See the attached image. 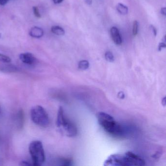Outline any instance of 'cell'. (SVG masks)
<instances>
[{
	"label": "cell",
	"mask_w": 166,
	"mask_h": 166,
	"mask_svg": "<svg viewBox=\"0 0 166 166\" xmlns=\"http://www.w3.org/2000/svg\"><path fill=\"white\" fill-rule=\"evenodd\" d=\"M116 9L119 13L122 15H126L128 12V8L127 6L121 3H118Z\"/></svg>",
	"instance_id": "12"
},
{
	"label": "cell",
	"mask_w": 166,
	"mask_h": 166,
	"mask_svg": "<svg viewBox=\"0 0 166 166\" xmlns=\"http://www.w3.org/2000/svg\"><path fill=\"white\" fill-rule=\"evenodd\" d=\"M33 12H34L35 16L36 17L39 18L41 17V15H40V12H39L38 8L37 6H33Z\"/></svg>",
	"instance_id": "18"
},
{
	"label": "cell",
	"mask_w": 166,
	"mask_h": 166,
	"mask_svg": "<svg viewBox=\"0 0 166 166\" xmlns=\"http://www.w3.org/2000/svg\"><path fill=\"white\" fill-rule=\"evenodd\" d=\"M111 35L113 41L116 45H120L121 44L122 42V38L120 36L119 31L116 27H112L111 29Z\"/></svg>",
	"instance_id": "7"
},
{
	"label": "cell",
	"mask_w": 166,
	"mask_h": 166,
	"mask_svg": "<svg viewBox=\"0 0 166 166\" xmlns=\"http://www.w3.org/2000/svg\"><path fill=\"white\" fill-rule=\"evenodd\" d=\"M1 37V34H0V38Z\"/></svg>",
	"instance_id": "28"
},
{
	"label": "cell",
	"mask_w": 166,
	"mask_h": 166,
	"mask_svg": "<svg viewBox=\"0 0 166 166\" xmlns=\"http://www.w3.org/2000/svg\"><path fill=\"white\" fill-rule=\"evenodd\" d=\"M29 34L32 37L40 38L43 36L44 31L42 28L38 27H34L31 28Z\"/></svg>",
	"instance_id": "8"
},
{
	"label": "cell",
	"mask_w": 166,
	"mask_h": 166,
	"mask_svg": "<svg viewBox=\"0 0 166 166\" xmlns=\"http://www.w3.org/2000/svg\"><path fill=\"white\" fill-rule=\"evenodd\" d=\"M17 121L18 122V127L22 128L24 125V114L22 110H20L17 114Z\"/></svg>",
	"instance_id": "10"
},
{
	"label": "cell",
	"mask_w": 166,
	"mask_h": 166,
	"mask_svg": "<svg viewBox=\"0 0 166 166\" xmlns=\"http://www.w3.org/2000/svg\"><path fill=\"white\" fill-rule=\"evenodd\" d=\"M161 13L164 16H166V8H162L161 9Z\"/></svg>",
	"instance_id": "23"
},
{
	"label": "cell",
	"mask_w": 166,
	"mask_h": 166,
	"mask_svg": "<svg viewBox=\"0 0 166 166\" xmlns=\"http://www.w3.org/2000/svg\"><path fill=\"white\" fill-rule=\"evenodd\" d=\"M78 67L80 70H87L89 67V62L86 60L81 61L79 63Z\"/></svg>",
	"instance_id": "13"
},
{
	"label": "cell",
	"mask_w": 166,
	"mask_h": 166,
	"mask_svg": "<svg viewBox=\"0 0 166 166\" xmlns=\"http://www.w3.org/2000/svg\"><path fill=\"white\" fill-rule=\"evenodd\" d=\"M0 61L6 63H8L11 61V59L9 56L0 53Z\"/></svg>",
	"instance_id": "15"
},
{
	"label": "cell",
	"mask_w": 166,
	"mask_h": 166,
	"mask_svg": "<svg viewBox=\"0 0 166 166\" xmlns=\"http://www.w3.org/2000/svg\"><path fill=\"white\" fill-rule=\"evenodd\" d=\"M98 121L104 130L116 137H124L125 131L119 124L116 122L113 116L108 114L100 112L98 114Z\"/></svg>",
	"instance_id": "2"
},
{
	"label": "cell",
	"mask_w": 166,
	"mask_h": 166,
	"mask_svg": "<svg viewBox=\"0 0 166 166\" xmlns=\"http://www.w3.org/2000/svg\"><path fill=\"white\" fill-rule=\"evenodd\" d=\"M150 28L151 29V30L153 31V34L154 35V36H156L157 35V30L155 28V27H153V25H150Z\"/></svg>",
	"instance_id": "21"
},
{
	"label": "cell",
	"mask_w": 166,
	"mask_h": 166,
	"mask_svg": "<svg viewBox=\"0 0 166 166\" xmlns=\"http://www.w3.org/2000/svg\"><path fill=\"white\" fill-rule=\"evenodd\" d=\"M51 30L53 33L59 36H62L65 34V31L63 29L59 26H53Z\"/></svg>",
	"instance_id": "11"
},
{
	"label": "cell",
	"mask_w": 166,
	"mask_h": 166,
	"mask_svg": "<svg viewBox=\"0 0 166 166\" xmlns=\"http://www.w3.org/2000/svg\"><path fill=\"white\" fill-rule=\"evenodd\" d=\"M105 58L106 60L109 62H112L114 61V56L113 54L110 51H107L105 54Z\"/></svg>",
	"instance_id": "14"
},
{
	"label": "cell",
	"mask_w": 166,
	"mask_h": 166,
	"mask_svg": "<svg viewBox=\"0 0 166 166\" xmlns=\"http://www.w3.org/2000/svg\"><path fill=\"white\" fill-rule=\"evenodd\" d=\"M138 22L137 21H135L133 24V33L134 36H136L138 33Z\"/></svg>",
	"instance_id": "17"
},
{
	"label": "cell",
	"mask_w": 166,
	"mask_h": 166,
	"mask_svg": "<svg viewBox=\"0 0 166 166\" xmlns=\"http://www.w3.org/2000/svg\"><path fill=\"white\" fill-rule=\"evenodd\" d=\"M29 151L33 166H40L43 164L45 156L42 142L38 140L31 142L29 146Z\"/></svg>",
	"instance_id": "4"
},
{
	"label": "cell",
	"mask_w": 166,
	"mask_h": 166,
	"mask_svg": "<svg viewBox=\"0 0 166 166\" xmlns=\"http://www.w3.org/2000/svg\"><path fill=\"white\" fill-rule=\"evenodd\" d=\"M0 112H1V110H0Z\"/></svg>",
	"instance_id": "29"
},
{
	"label": "cell",
	"mask_w": 166,
	"mask_h": 166,
	"mask_svg": "<svg viewBox=\"0 0 166 166\" xmlns=\"http://www.w3.org/2000/svg\"><path fill=\"white\" fill-rule=\"evenodd\" d=\"M145 162L142 158L132 152L128 151L124 154L111 155L104 162V166H144Z\"/></svg>",
	"instance_id": "1"
},
{
	"label": "cell",
	"mask_w": 166,
	"mask_h": 166,
	"mask_svg": "<svg viewBox=\"0 0 166 166\" xmlns=\"http://www.w3.org/2000/svg\"><path fill=\"white\" fill-rule=\"evenodd\" d=\"M9 0H0V5L1 6H5L8 3Z\"/></svg>",
	"instance_id": "22"
},
{
	"label": "cell",
	"mask_w": 166,
	"mask_h": 166,
	"mask_svg": "<svg viewBox=\"0 0 166 166\" xmlns=\"http://www.w3.org/2000/svg\"><path fill=\"white\" fill-rule=\"evenodd\" d=\"M20 165L21 166H31V165H33L32 163H30L29 162L27 161H21L20 163Z\"/></svg>",
	"instance_id": "19"
},
{
	"label": "cell",
	"mask_w": 166,
	"mask_h": 166,
	"mask_svg": "<svg viewBox=\"0 0 166 166\" xmlns=\"http://www.w3.org/2000/svg\"><path fill=\"white\" fill-rule=\"evenodd\" d=\"M56 125L63 134L67 137H74L77 135V128L74 124L65 116L62 107H59L58 110Z\"/></svg>",
	"instance_id": "3"
},
{
	"label": "cell",
	"mask_w": 166,
	"mask_h": 166,
	"mask_svg": "<svg viewBox=\"0 0 166 166\" xmlns=\"http://www.w3.org/2000/svg\"><path fill=\"white\" fill-rule=\"evenodd\" d=\"M31 120L38 126L46 128L50 124L49 116L45 108L40 105L32 107L30 111Z\"/></svg>",
	"instance_id": "5"
},
{
	"label": "cell",
	"mask_w": 166,
	"mask_h": 166,
	"mask_svg": "<svg viewBox=\"0 0 166 166\" xmlns=\"http://www.w3.org/2000/svg\"><path fill=\"white\" fill-rule=\"evenodd\" d=\"M53 1L56 4H58L61 3L63 1V0H53Z\"/></svg>",
	"instance_id": "25"
},
{
	"label": "cell",
	"mask_w": 166,
	"mask_h": 166,
	"mask_svg": "<svg viewBox=\"0 0 166 166\" xmlns=\"http://www.w3.org/2000/svg\"><path fill=\"white\" fill-rule=\"evenodd\" d=\"M59 162L61 163V165L62 166H70L72 165V162L69 159L62 158L60 160Z\"/></svg>",
	"instance_id": "16"
},
{
	"label": "cell",
	"mask_w": 166,
	"mask_h": 166,
	"mask_svg": "<svg viewBox=\"0 0 166 166\" xmlns=\"http://www.w3.org/2000/svg\"><path fill=\"white\" fill-rule=\"evenodd\" d=\"M85 3L87 5H91L92 3V0H85Z\"/></svg>",
	"instance_id": "26"
},
{
	"label": "cell",
	"mask_w": 166,
	"mask_h": 166,
	"mask_svg": "<svg viewBox=\"0 0 166 166\" xmlns=\"http://www.w3.org/2000/svg\"><path fill=\"white\" fill-rule=\"evenodd\" d=\"M19 71V69L13 64H5L0 66V71L3 73H15Z\"/></svg>",
	"instance_id": "9"
},
{
	"label": "cell",
	"mask_w": 166,
	"mask_h": 166,
	"mask_svg": "<svg viewBox=\"0 0 166 166\" xmlns=\"http://www.w3.org/2000/svg\"><path fill=\"white\" fill-rule=\"evenodd\" d=\"M118 96L119 98H120L121 99H123L125 97L124 93H123V92H119L118 94Z\"/></svg>",
	"instance_id": "24"
},
{
	"label": "cell",
	"mask_w": 166,
	"mask_h": 166,
	"mask_svg": "<svg viewBox=\"0 0 166 166\" xmlns=\"http://www.w3.org/2000/svg\"><path fill=\"white\" fill-rule=\"evenodd\" d=\"M162 101H163V103L162 102V104H163L164 106L165 105V104H166V103H165V101H166L165 98H163V99H162Z\"/></svg>",
	"instance_id": "27"
},
{
	"label": "cell",
	"mask_w": 166,
	"mask_h": 166,
	"mask_svg": "<svg viewBox=\"0 0 166 166\" xmlns=\"http://www.w3.org/2000/svg\"><path fill=\"white\" fill-rule=\"evenodd\" d=\"M19 58L23 63L28 65L34 64L37 61V59L30 53L21 54L19 55Z\"/></svg>",
	"instance_id": "6"
},
{
	"label": "cell",
	"mask_w": 166,
	"mask_h": 166,
	"mask_svg": "<svg viewBox=\"0 0 166 166\" xmlns=\"http://www.w3.org/2000/svg\"><path fill=\"white\" fill-rule=\"evenodd\" d=\"M166 45L165 43H161L159 45L158 50L159 51H161L162 49H163V48H165L166 47Z\"/></svg>",
	"instance_id": "20"
}]
</instances>
